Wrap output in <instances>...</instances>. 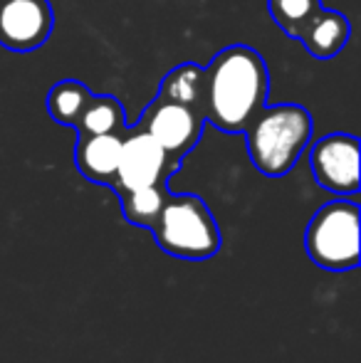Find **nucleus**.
Here are the masks:
<instances>
[{
    "label": "nucleus",
    "instance_id": "obj_15",
    "mask_svg": "<svg viewBox=\"0 0 361 363\" xmlns=\"http://www.w3.org/2000/svg\"><path fill=\"white\" fill-rule=\"evenodd\" d=\"M267 8H270L274 25L287 38L297 40L309 18L322 8V0H267Z\"/></svg>",
    "mask_w": 361,
    "mask_h": 363
},
{
    "label": "nucleus",
    "instance_id": "obj_14",
    "mask_svg": "<svg viewBox=\"0 0 361 363\" xmlns=\"http://www.w3.org/2000/svg\"><path fill=\"white\" fill-rule=\"evenodd\" d=\"M126 111L114 96H94L84 106L77 121L79 134H119L124 129Z\"/></svg>",
    "mask_w": 361,
    "mask_h": 363
},
{
    "label": "nucleus",
    "instance_id": "obj_6",
    "mask_svg": "<svg viewBox=\"0 0 361 363\" xmlns=\"http://www.w3.org/2000/svg\"><path fill=\"white\" fill-rule=\"evenodd\" d=\"M312 176L324 191L339 198L359 193V139L354 134H329L309 148Z\"/></svg>",
    "mask_w": 361,
    "mask_h": 363
},
{
    "label": "nucleus",
    "instance_id": "obj_1",
    "mask_svg": "<svg viewBox=\"0 0 361 363\" xmlns=\"http://www.w3.org/2000/svg\"><path fill=\"white\" fill-rule=\"evenodd\" d=\"M270 72L257 50L231 45L203 69L198 111L226 134H243L250 119L267 104Z\"/></svg>",
    "mask_w": 361,
    "mask_h": 363
},
{
    "label": "nucleus",
    "instance_id": "obj_7",
    "mask_svg": "<svg viewBox=\"0 0 361 363\" xmlns=\"http://www.w3.org/2000/svg\"><path fill=\"white\" fill-rule=\"evenodd\" d=\"M176 163L166 156V151L136 126L129 136L121 139V156L116 166L114 191H134L146 186H166V178L174 173Z\"/></svg>",
    "mask_w": 361,
    "mask_h": 363
},
{
    "label": "nucleus",
    "instance_id": "obj_2",
    "mask_svg": "<svg viewBox=\"0 0 361 363\" xmlns=\"http://www.w3.org/2000/svg\"><path fill=\"white\" fill-rule=\"evenodd\" d=\"M314 121L299 104L262 106L245 126V141L250 161L262 176L282 178L294 168L309 141Z\"/></svg>",
    "mask_w": 361,
    "mask_h": 363
},
{
    "label": "nucleus",
    "instance_id": "obj_10",
    "mask_svg": "<svg viewBox=\"0 0 361 363\" xmlns=\"http://www.w3.org/2000/svg\"><path fill=\"white\" fill-rule=\"evenodd\" d=\"M349 35H352V25L349 18L337 10L319 8L317 13L309 18V23L304 25V30L299 33V43L304 45L312 57L317 60H332L334 55H339L349 43Z\"/></svg>",
    "mask_w": 361,
    "mask_h": 363
},
{
    "label": "nucleus",
    "instance_id": "obj_3",
    "mask_svg": "<svg viewBox=\"0 0 361 363\" xmlns=\"http://www.w3.org/2000/svg\"><path fill=\"white\" fill-rule=\"evenodd\" d=\"M154 240L166 255L179 259H211L221 250V230L211 208L198 196H166L151 225Z\"/></svg>",
    "mask_w": 361,
    "mask_h": 363
},
{
    "label": "nucleus",
    "instance_id": "obj_8",
    "mask_svg": "<svg viewBox=\"0 0 361 363\" xmlns=\"http://www.w3.org/2000/svg\"><path fill=\"white\" fill-rule=\"evenodd\" d=\"M55 13L50 0H0V48L33 52L50 40Z\"/></svg>",
    "mask_w": 361,
    "mask_h": 363
},
{
    "label": "nucleus",
    "instance_id": "obj_9",
    "mask_svg": "<svg viewBox=\"0 0 361 363\" xmlns=\"http://www.w3.org/2000/svg\"><path fill=\"white\" fill-rule=\"evenodd\" d=\"M119 156H121L119 134H79L74 163H77V171L87 181L101 183V186H114Z\"/></svg>",
    "mask_w": 361,
    "mask_h": 363
},
{
    "label": "nucleus",
    "instance_id": "obj_11",
    "mask_svg": "<svg viewBox=\"0 0 361 363\" xmlns=\"http://www.w3.org/2000/svg\"><path fill=\"white\" fill-rule=\"evenodd\" d=\"M91 91L77 79H62L48 94V114L62 126H77L84 106L89 104Z\"/></svg>",
    "mask_w": 361,
    "mask_h": 363
},
{
    "label": "nucleus",
    "instance_id": "obj_5",
    "mask_svg": "<svg viewBox=\"0 0 361 363\" xmlns=\"http://www.w3.org/2000/svg\"><path fill=\"white\" fill-rule=\"evenodd\" d=\"M206 119L201 111L176 101H166L156 96L154 104L141 114L139 129L154 136V141L166 151V156L179 166L181 158L193 151L201 141Z\"/></svg>",
    "mask_w": 361,
    "mask_h": 363
},
{
    "label": "nucleus",
    "instance_id": "obj_12",
    "mask_svg": "<svg viewBox=\"0 0 361 363\" xmlns=\"http://www.w3.org/2000/svg\"><path fill=\"white\" fill-rule=\"evenodd\" d=\"M116 196L121 201V216L126 223L136 225V228H151L164 208L169 191L166 186H146L134 188V191H119Z\"/></svg>",
    "mask_w": 361,
    "mask_h": 363
},
{
    "label": "nucleus",
    "instance_id": "obj_13",
    "mask_svg": "<svg viewBox=\"0 0 361 363\" xmlns=\"http://www.w3.org/2000/svg\"><path fill=\"white\" fill-rule=\"evenodd\" d=\"M201 91H203V67L196 62H183L161 79L159 94L156 96L198 109Z\"/></svg>",
    "mask_w": 361,
    "mask_h": 363
},
{
    "label": "nucleus",
    "instance_id": "obj_4",
    "mask_svg": "<svg viewBox=\"0 0 361 363\" xmlns=\"http://www.w3.org/2000/svg\"><path fill=\"white\" fill-rule=\"evenodd\" d=\"M304 247L317 267L349 272L359 264V203L349 198L322 206L309 220Z\"/></svg>",
    "mask_w": 361,
    "mask_h": 363
}]
</instances>
